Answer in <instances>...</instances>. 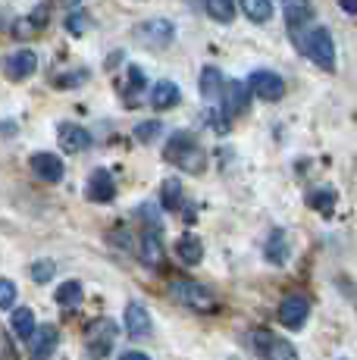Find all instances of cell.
I'll return each mask as SVG.
<instances>
[{
	"instance_id": "obj_9",
	"label": "cell",
	"mask_w": 357,
	"mask_h": 360,
	"mask_svg": "<svg viewBox=\"0 0 357 360\" xmlns=\"http://www.w3.org/2000/svg\"><path fill=\"white\" fill-rule=\"evenodd\" d=\"M85 195H88V200H94V204H110V200L116 198V182H113V176H110V169L91 172V179H88V185H85Z\"/></svg>"
},
{
	"instance_id": "obj_23",
	"label": "cell",
	"mask_w": 357,
	"mask_h": 360,
	"mask_svg": "<svg viewBox=\"0 0 357 360\" xmlns=\"http://www.w3.org/2000/svg\"><path fill=\"white\" fill-rule=\"evenodd\" d=\"M53 297H57L60 307H79L82 304V285L75 279H70V282H63V285L57 288V295Z\"/></svg>"
},
{
	"instance_id": "obj_19",
	"label": "cell",
	"mask_w": 357,
	"mask_h": 360,
	"mask_svg": "<svg viewBox=\"0 0 357 360\" xmlns=\"http://www.w3.org/2000/svg\"><path fill=\"white\" fill-rule=\"evenodd\" d=\"M176 254L182 263H188V266H195V263H201L204 257V245L197 235H182V238L176 241Z\"/></svg>"
},
{
	"instance_id": "obj_31",
	"label": "cell",
	"mask_w": 357,
	"mask_h": 360,
	"mask_svg": "<svg viewBox=\"0 0 357 360\" xmlns=\"http://www.w3.org/2000/svg\"><path fill=\"white\" fill-rule=\"evenodd\" d=\"M339 6L345 13H351V16H357V0H339Z\"/></svg>"
},
{
	"instance_id": "obj_28",
	"label": "cell",
	"mask_w": 357,
	"mask_h": 360,
	"mask_svg": "<svg viewBox=\"0 0 357 360\" xmlns=\"http://www.w3.org/2000/svg\"><path fill=\"white\" fill-rule=\"evenodd\" d=\"M160 131H163L160 122H157V120H148V122H138V126H135V138L148 144V141H154V138L160 135Z\"/></svg>"
},
{
	"instance_id": "obj_3",
	"label": "cell",
	"mask_w": 357,
	"mask_h": 360,
	"mask_svg": "<svg viewBox=\"0 0 357 360\" xmlns=\"http://www.w3.org/2000/svg\"><path fill=\"white\" fill-rule=\"evenodd\" d=\"M169 295H173L178 304H185V307H191V310H204V314H210V310H216L214 295H210L204 285H197V282L178 279V282H173V285H169Z\"/></svg>"
},
{
	"instance_id": "obj_14",
	"label": "cell",
	"mask_w": 357,
	"mask_h": 360,
	"mask_svg": "<svg viewBox=\"0 0 357 360\" xmlns=\"http://www.w3.org/2000/svg\"><path fill=\"white\" fill-rule=\"evenodd\" d=\"M60 148L70 150V154H82V150L91 148V135L75 122H63L60 126Z\"/></svg>"
},
{
	"instance_id": "obj_7",
	"label": "cell",
	"mask_w": 357,
	"mask_h": 360,
	"mask_svg": "<svg viewBox=\"0 0 357 360\" xmlns=\"http://www.w3.org/2000/svg\"><path fill=\"white\" fill-rule=\"evenodd\" d=\"M311 314V304H307L304 295H288L283 304H279V323L285 329H301Z\"/></svg>"
},
{
	"instance_id": "obj_1",
	"label": "cell",
	"mask_w": 357,
	"mask_h": 360,
	"mask_svg": "<svg viewBox=\"0 0 357 360\" xmlns=\"http://www.w3.org/2000/svg\"><path fill=\"white\" fill-rule=\"evenodd\" d=\"M294 44H298V51L304 53V57H311L320 69H326V72H332L335 69V41H332V34H329L326 29L301 32L298 38H294Z\"/></svg>"
},
{
	"instance_id": "obj_15",
	"label": "cell",
	"mask_w": 357,
	"mask_h": 360,
	"mask_svg": "<svg viewBox=\"0 0 357 360\" xmlns=\"http://www.w3.org/2000/svg\"><path fill=\"white\" fill-rule=\"evenodd\" d=\"M257 342L264 345V348H260L264 360H298V351H294V348H292V342H285V338L264 335V332H260Z\"/></svg>"
},
{
	"instance_id": "obj_30",
	"label": "cell",
	"mask_w": 357,
	"mask_h": 360,
	"mask_svg": "<svg viewBox=\"0 0 357 360\" xmlns=\"http://www.w3.org/2000/svg\"><path fill=\"white\" fill-rule=\"evenodd\" d=\"M66 29L75 32V34H79V32H85V29H88L85 16H82V13H75V16H70V19H66Z\"/></svg>"
},
{
	"instance_id": "obj_27",
	"label": "cell",
	"mask_w": 357,
	"mask_h": 360,
	"mask_svg": "<svg viewBox=\"0 0 357 360\" xmlns=\"http://www.w3.org/2000/svg\"><path fill=\"white\" fill-rule=\"evenodd\" d=\"M53 260H35L32 263V279L38 282V285H44V282H51L53 279Z\"/></svg>"
},
{
	"instance_id": "obj_22",
	"label": "cell",
	"mask_w": 357,
	"mask_h": 360,
	"mask_svg": "<svg viewBox=\"0 0 357 360\" xmlns=\"http://www.w3.org/2000/svg\"><path fill=\"white\" fill-rule=\"evenodd\" d=\"M242 4V13L251 19V22H266L273 16V4L270 0H238Z\"/></svg>"
},
{
	"instance_id": "obj_8",
	"label": "cell",
	"mask_w": 357,
	"mask_h": 360,
	"mask_svg": "<svg viewBox=\"0 0 357 360\" xmlns=\"http://www.w3.org/2000/svg\"><path fill=\"white\" fill-rule=\"evenodd\" d=\"M35 69H38V53L35 51H16V53H10L6 57V63H4V72H6V79H13V82H25L29 75H35Z\"/></svg>"
},
{
	"instance_id": "obj_18",
	"label": "cell",
	"mask_w": 357,
	"mask_h": 360,
	"mask_svg": "<svg viewBox=\"0 0 357 360\" xmlns=\"http://www.w3.org/2000/svg\"><path fill=\"white\" fill-rule=\"evenodd\" d=\"M178 85L176 82H157L154 88H150V107L154 110H169V107H176L178 103Z\"/></svg>"
},
{
	"instance_id": "obj_32",
	"label": "cell",
	"mask_w": 357,
	"mask_h": 360,
	"mask_svg": "<svg viewBox=\"0 0 357 360\" xmlns=\"http://www.w3.org/2000/svg\"><path fill=\"white\" fill-rule=\"evenodd\" d=\"M119 360H150L148 354H141V351H126V354H122Z\"/></svg>"
},
{
	"instance_id": "obj_6",
	"label": "cell",
	"mask_w": 357,
	"mask_h": 360,
	"mask_svg": "<svg viewBox=\"0 0 357 360\" xmlns=\"http://www.w3.org/2000/svg\"><path fill=\"white\" fill-rule=\"evenodd\" d=\"M248 85H251V91L257 94L260 101H279L285 94V82L279 79L276 72H266V69H257V72H251Z\"/></svg>"
},
{
	"instance_id": "obj_4",
	"label": "cell",
	"mask_w": 357,
	"mask_h": 360,
	"mask_svg": "<svg viewBox=\"0 0 357 360\" xmlns=\"http://www.w3.org/2000/svg\"><path fill=\"white\" fill-rule=\"evenodd\" d=\"M135 38H138L141 47H167L176 38V25L160 16L144 19V22L135 25Z\"/></svg>"
},
{
	"instance_id": "obj_24",
	"label": "cell",
	"mask_w": 357,
	"mask_h": 360,
	"mask_svg": "<svg viewBox=\"0 0 357 360\" xmlns=\"http://www.w3.org/2000/svg\"><path fill=\"white\" fill-rule=\"evenodd\" d=\"M178 207H182V182L167 179L163 182V210H178Z\"/></svg>"
},
{
	"instance_id": "obj_12",
	"label": "cell",
	"mask_w": 357,
	"mask_h": 360,
	"mask_svg": "<svg viewBox=\"0 0 357 360\" xmlns=\"http://www.w3.org/2000/svg\"><path fill=\"white\" fill-rule=\"evenodd\" d=\"M29 166L38 179H44V182H60V179H63V160H60L57 154H47V150L32 154Z\"/></svg>"
},
{
	"instance_id": "obj_17",
	"label": "cell",
	"mask_w": 357,
	"mask_h": 360,
	"mask_svg": "<svg viewBox=\"0 0 357 360\" xmlns=\"http://www.w3.org/2000/svg\"><path fill=\"white\" fill-rule=\"evenodd\" d=\"M10 332L16 338H22V342H29V338L38 332L35 314H32L29 307H16V310H13V316H10Z\"/></svg>"
},
{
	"instance_id": "obj_29",
	"label": "cell",
	"mask_w": 357,
	"mask_h": 360,
	"mask_svg": "<svg viewBox=\"0 0 357 360\" xmlns=\"http://www.w3.org/2000/svg\"><path fill=\"white\" fill-rule=\"evenodd\" d=\"M13 304H16V285H13L10 279H4V282H0V307L10 310Z\"/></svg>"
},
{
	"instance_id": "obj_13",
	"label": "cell",
	"mask_w": 357,
	"mask_h": 360,
	"mask_svg": "<svg viewBox=\"0 0 357 360\" xmlns=\"http://www.w3.org/2000/svg\"><path fill=\"white\" fill-rule=\"evenodd\" d=\"M57 329L53 326H38V332L29 338V357L32 360H51L53 348H57Z\"/></svg>"
},
{
	"instance_id": "obj_25",
	"label": "cell",
	"mask_w": 357,
	"mask_h": 360,
	"mask_svg": "<svg viewBox=\"0 0 357 360\" xmlns=\"http://www.w3.org/2000/svg\"><path fill=\"white\" fill-rule=\"evenodd\" d=\"M207 13L216 22H232V16H235V0H207Z\"/></svg>"
},
{
	"instance_id": "obj_20",
	"label": "cell",
	"mask_w": 357,
	"mask_h": 360,
	"mask_svg": "<svg viewBox=\"0 0 357 360\" xmlns=\"http://www.w3.org/2000/svg\"><path fill=\"white\" fill-rule=\"evenodd\" d=\"M141 260L148 266H160L163 260V245H160V232H144L141 235Z\"/></svg>"
},
{
	"instance_id": "obj_34",
	"label": "cell",
	"mask_w": 357,
	"mask_h": 360,
	"mask_svg": "<svg viewBox=\"0 0 357 360\" xmlns=\"http://www.w3.org/2000/svg\"><path fill=\"white\" fill-rule=\"evenodd\" d=\"M63 4H66V6H79L82 0H63Z\"/></svg>"
},
{
	"instance_id": "obj_26",
	"label": "cell",
	"mask_w": 357,
	"mask_h": 360,
	"mask_svg": "<svg viewBox=\"0 0 357 360\" xmlns=\"http://www.w3.org/2000/svg\"><path fill=\"white\" fill-rule=\"evenodd\" d=\"M307 204H311L313 210H320V213H332L335 191H332V188H317V191H311V198H307Z\"/></svg>"
},
{
	"instance_id": "obj_21",
	"label": "cell",
	"mask_w": 357,
	"mask_h": 360,
	"mask_svg": "<svg viewBox=\"0 0 357 360\" xmlns=\"http://www.w3.org/2000/svg\"><path fill=\"white\" fill-rule=\"evenodd\" d=\"M285 257H288L285 232L283 229L270 232V238H266V260H270V263H285Z\"/></svg>"
},
{
	"instance_id": "obj_10",
	"label": "cell",
	"mask_w": 357,
	"mask_h": 360,
	"mask_svg": "<svg viewBox=\"0 0 357 360\" xmlns=\"http://www.w3.org/2000/svg\"><path fill=\"white\" fill-rule=\"evenodd\" d=\"M251 85H245V82H226V91H223V113H229V116H238V113H245V107H248V101H251Z\"/></svg>"
},
{
	"instance_id": "obj_16",
	"label": "cell",
	"mask_w": 357,
	"mask_h": 360,
	"mask_svg": "<svg viewBox=\"0 0 357 360\" xmlns=\"http://www.w3.org/2000/svg\"><path fill=\"white\" fill-rule=\"evenodd\" d=\"M197 91H201V98H207V101L223 98L226 82H223V75H219L216 66H204V69H201V79H197Z\"/></svg>"
},
{
	"instance_id": "obj_2",
	"label": "cell",
	"mask_w": 357,
	"mask_h": 360,
	"mask_svg": "<svg viewBox=\"0 0 357 360\" xmlns=\"http://www.w3.org/2000/svg\"><path fill=\"white\" fill-rule=\"evenodd\" d=\"M163 154H167L169 163H176L178 169H185V172H201L204 169V150L188 131H176V135L169 138V144H167Z\"/></svg>"
},
{
	"instance_id": "obj_35",
	"label": "cell",
	"mask_w": 357,
	"mask_h": 360,
	"mask_svg": "<svg viewBox=\"0 0 357 360\" xmlns=\"http://www.w3.org/2000/svg\"><path fill=\"white\" fill-rule=\"evenodd\" d=\"M232 360H238V357H232Z\"/></svg>"
},
{
	"instance_id": "obj_33",
	"label": "cell",
	"mask_w": 357,
	"mask_h": 360,
	"mask_svg": "<svg viewBox=\"0 0 357 360\" xmlns=\"http://www.w3.org/2000/svg\"><path fill=\"white\" fill-rule=\"evenodd\" d=\"M298 4H307V0H285V6H298Z\"/></svg>"
},
{
	"instance_id": "obj_5",
	"label": "cell",
	"mask_w": 357,
	"mask_h": 360,
	"mask_svg": "<svg viewBox=\"0 0 357 360\" xmlns=\"http://www.w3.org/2000/svg\"><path fill=\"white\" fill-rule=\"evenodd\" d=\"M116 342V323L113 320H94L85 332V345L91 357H107Z\"/></svg>"
},
{
	"instance_id": "obj_11",
	"label": "cell",
	"mask_w": 357,
	"mask_h": 360,
	"mask_svg": "<svg viewBox=\"0 0 357 360\" xmlns=\"http://www.w3.org/2000/svg\"><path fill=\"white\" fill-rule=\"evenodd\" d=\"M122 323H126V335H129V338H148V335H150V314L141 307L138 301L126 304Z\"/></svg>"
}]
</instances>
